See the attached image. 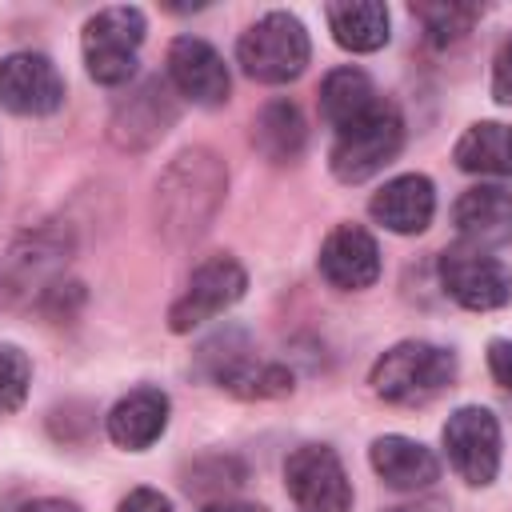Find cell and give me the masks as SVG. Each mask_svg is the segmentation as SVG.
Instances as JSON below:
<instances>
[{
  "instance_id": "83f0119b",
  "label": "cell",
  "mask_w": 512,
  "mask_h": 512,
  "mask_svg": "<svg viewBox=\"0 0 512 512\" xmlns=\"http://www.w3.org/2000/svg\"><path fill=\"white\" fill-rule=\"evenodd\" d=\"M204 512H268V508L264 504H248V500H216Z\"/></svg>"
},
{
  "instance_id": "d6986e66",
  "label": "cell",
  "mask_w": 512,
  "mask_h": 512,
  "mask_svg": "<svg viewBox=\"0 0 512 512\" xmlns=\"http://www.w3.org/2000/svg\"><path fill=\"white\" fill-rule=\"evenodd\" d=\"M328 32L340 48L348 52H376L388 44V8L380 0H344V4H328Z\"/></svg>"
},
{
  "instance_id": "5b68a950",
  "label": "cell",
  "mask_w": 512,
  "mask_h": 512,
  "mask_svg": "<svg viewBox=\"0 0 512 512\" xmlns=\"http://www.w3.org/2000/svg\"><path fill=\"white\" fill-rule=\"evenodd\" d=\"M312 44L304 24L292 12H264L240 40L236 60L240 68L260 84H288L308 68Z\"/></svg>"
},
{
  "instance_id": "ba28073f",
  "label": "cell",
  "mask_w": 512,
  "mask_h": 512,
  "mask_svg": "<svg viewBox=\"0 0 512 512\" xmlns=\"http://www.w3.org/2000/svg\"><path fill=\"white\" fill-rule=\"evenodd\" d=\"M248 288V272L232 256H208L184 284L180 300L168 308V328L172 332H192L204 320H216L228 312Z\"/></svg>"
},
{
  "instance_id": "8992f818",
  "label": "cell",
  "mask_w": 512,
  "mask_h": 512,
  "mask_svg": "<svg viewBox=\"0 0 512 512\" xmlns=\"http://www.w3.org/2000/svg\"><path fill=\"white\" fill-rule=\"evenodd\" d=\"M436 272L444 292L468 312H492L512 300V272L504 268V260H496L484 248L452 244L440 252Z\"/></svg>"
},
{
  "instance_id": "7a4b0ae2",
  "label": "cell",
  "mask_w": 512,
  "mask_h": 512,
  "mask_svg": "<svg viewBox=\"0 0 512 512\" xmlns=\"http://www.w3.org/2000/svg\"><path fill=\"white\" fill-rule=\"evenodd\" d=\"M456 380V356L428 340H400L392 344L368 372V384L380 400L416 408L440 396Z\"/></svg>"
},
{
  "instance_id": "7402d4cb",
  "label": "cell",
  "mask_w": 512,
  "mask_h": 512,
  "mask_svg": "<svg viewBox=\"0 0 512 512\" xmlns=\"http://www.w3.org/2000/svg\"><path fill=\"white\" fill-rule=\"evenodd\" d=\"M412 16L424 24L428 44L448 48L472 32V24L480 20V8L476 4H412Z\"/></svg>"
},
{
  "instance_id": "3957f363",
  "label": "cell",
  "mask_w": 512,
  "mask_h": 512,
  "mask_svg": "<svg viewBox=\"0 0 512 512\" xmlns=\"http://www.w3.org/2000/svg\"><path fill=\"white\" fill-rule=\"evenodd\" d=\"M404 148V120L392 100H380L364 120L336 132L328 148V168L340 184H364L368 176L384 172Z\"/></svg>"
},
{
  "instance_id": "8fae6325",
  "label": "cell",
  "mask_w": 512,
  "mask_h": 512,
  "mask_svg": "<svg viewBox=\"0 0 512 512\" xmlns=\"http://www.w3.org/2000/svg\"><path fill=\"white\" fill-rule=\"evenodd\" d=\"M168 84L200 108H220L232 92L224 56L200 36H176L168 44Z\"/></svg>"
},
{
  "instance_id": "9c48e42d",
  "label": "cell",
  "mask_w": 512,
  "mask_h": 512,
  "mask_svg": "<svg viewBox=\"0 0 512 512\" xmlns=\"http://www.w3.org/2000/svg\"><path fill=\"white\" fill-rule=\"evenodd\" d=\"M440 436H444L448 464L456 468L460 480H468L476 488L496 480V472H500V424L488 408H480V404L456 408Z\"/></svg>"
},
{
  "instance_id": "5bb4252c",
  "label": "cell",
  "mask_w": 512,
  "mask_h": 512,
  "mask_svg": "<svg viewBox=\"0 0 512 512\" xmlns=\"http://www.w3.org/2000/svg\"><path fill=\"white\" fill-rule=\"evenodd\" d=\"M452 224L468 248H500L512 240V192L500 184H476L456 196Z\"/></svg>"
},
{
  "instance_id": "603a6c76",
  "label": "cell",
  "mask_w": 512,
  "mask_h": 512,
  "mask_svg": "<svg viewBox=\"0 0 512 512\" xmlns=\"http://www.w3.org/2000/svg\"><path fill=\"white\" fill-rule=\"evenodd\" d=\"M32 384V360L16 344H0V412H16Z\"/></svg>"
},
{
  "instance_id": "ffe728a7",
  "label": "cell",
  "mask_w": 512,
  "mask_h": 512,
  "mask_svg": "<svg viewBox=\"0 0 512 512\" xmlns=\"http://www.w3.org/2000/svg\"><path fill=\"white\" fill-rule=\"evenodd\" d=\"M384 96L376 92L372 76L360 68H332L320 84V116L340 132L356 120H364Z\"/></svg>"
},
{
  "instance_id": "4316f807",
  "label": "cell",
  "mask_w": 512,
  "mask_h": 512,
  "mask_svg": "<svg viewBox=\"0 0 512 512\" xmlns=\"http://www.w3.org/2000/svg\"><path fill=\"white\" fill-rule=\"evenodd\" d=\"M20 512H80L72 500H56V496H40V500H28Z\"/></svg>"
},
{
  "instance_id": "cb8c5ba5",
  "label": "cell",
  "mask_w": 512,
  "mask_h": 512,
  "mask_svg": "<svg viewBox=\"0 0 512 512\" xmlns=\"http://www.w3.org/2000/svg\"><path fill=\"white\" fill-rule=\"evenodd\" d=\"M492 96L500 104H512V36L496 48V60H492Z\"/></svg>"
},
{
  "instance_id": "4fadbf2b",
  "label": "cell",
  "mask_w": 512,
  "mask_h": 512,
  "mask_svg": "<svg viewBox=\"0 0 512 512\" xmlns=\"http://www.w3.org/2000/svg\"><path fill=\"white\" fill-rule=\"evenodd\" d=\"M320 276L344 292L372 288L380 276V248L372 232L360 224H336L320 244Z\"/></svg>"
},
{
  "instance_id": "9a60e30c",
  "label": "cell",
  "mask_w": 512,
  "mask_h": 512,
  "mask_svg": "<svg viewBox=\"0 0 512 512\" xmlns=\"http://www.w3.org/2000/svg\"><path fill=\"white\" fill-rule=\"evenodd\" d=\"M368 212L376 224H384L388 232L396 236H416L432 224L436 216V188L428 176L420 172H408V176H396L388 180L372 200H368Z\"/></svg>"
},
{
  "instance_id": "484cf974",
  "label": "cell",
  "mask_w": 512,
  "mask_h": 512,
  "mask_svg": "<svg viewBox=\"0 0 512 512\" xmlns=\"http://www.w3.org/2000/svg\"><path fill=\"white\" fill-rule=\"evenodd\" d=\"M488 372L500 388L512 392V340H492L488 344Z\"/></svg>"
},
{
  "instance_id": "6da1fadb",
  "label": "cell",
  "mask_w": 512,
  "mask_h": 512,
  "mask_svg": "<svg viewBox=\"0 0 512 512\" xmlns=\"http://www.w3.org/2000/svg\"><path fill=\"white\" fill-rule=\"evenodd\" d=\"M228 192V172L212 148H184L156 180V228L172 244H188L208 232Z\"/></svg>"
},
{
  "instance_id": "ac0fdd59",
  "label": "cell",
  "mask_w": 512,
  "mask_h": 512,
  "mask_svg": "<svg viewBox=\"0 0 512 512\" xmlns=\"http://www.w3.org/2000/svg\"><path fill=\"white\" fill-rule=\"evenodd\" d=\"M452 160L460 172L472 176H512V124L500 120L468 124L452 148Z\"/></svg>"
},
{
  "instance_id": "44dd1931",
  "label": "cell",
  "mask_w": 512,
  "mask_h": 512,
  "mask_svg": "<svg viewBox=\"0 0 512 512\" xmlns=\"http://www.w3.org/2000/svg\"><path fill=\"white\" fill-rule=\"evenodd\" d=\"M304 140H308V128H304V116H300V108L292 100H272L252 120V144L272 164L296 160L304 152Z\"/></svg>"
},
{
  "instance_id": "d4e9b609",
  "label": "cell",
  "mask_w": 512,
  "mask_h": 512,
  "mask_svg": "<svg viewBox=\"0 0 512 512\" xmlns=\"http://www.w3.org/2000/svg\"><path fill=\"white\" fill-rule=\"evenodd\" d=\"M116 512H172V500L156 488H132Z\"/></svg>"
},
{
  "instance_id": "277c9868",
  "label": "cell",
  "mask_w": 512,
  "mask_h": 512,
  "mask_svg": "<svg viewBox=\"0 0 512 512\" xmlns=\"http://www.w3.org/2000/svg\"><path fill=\"white\" fill-rule=\"evenodd\" d=\"M144 12L132 4H112L100 8L96 16H88L80 48H84V68L96 84L104 88H120L136 76V52L144 44Z\"/></svg>"
},
{
  "instance_id": "2e32d148",
  "label": "cell",
  "mask_w": 512,
  "mask_h": 512,
  "mask_svg": "<svg viewBox=\"0 0 512 512\" xmlns=\"http://www.w3.org/2000/svg\"><path fill=\"white\" fill-rule=\"evenodd\" d=\"M168 396L160 388H136L128 396H120L104 420L108 428V440L116 448H128V452H144L152 448L164 428H168Z\"/></svg>"
},
{
  "instance_id": "52a82bcc",
  "label": "cell",
  "mask_w": 512,
  "mask_h": 512,
  "mask_svg": "<svg viewBox=\"0 0 512 512\" xmlns=\"http://www.w3.org/2000/svg\"><path fill=\"white\" fill-rule=\"evenodd\" d=\"M284 488L300 512H352V484L328 444H300L284 460Z\"/></svg>"
},
{
  "instance_id": "e0dca14e",
  "label": "cell",
  "mask_w": 512,
  "mask_h": 512,
  "mask_svg": "<svg viewBox=\"0 0 512 512\" xmlns=\"http://www.w3.org/2000/svg\"><path fill=\"white\" fill-rule=\"evenodd\" d=\"M368 460L376 476L396 492H420L440 476V460L432 456V448L408 436H376L368 448Z\"/></svg>"
},
{
  "instance_id": "30bf717a",
  "label": "cell",
  "mask_w": 512,
  "mask_h": 512,
  "mask_svg": "<svg viewBox=\"0 0 512 512\" xmlns=\"http://www.w3.org/2000/svg\"><path fill=\"white\" fill-rule=\"evenodd\" d=\"M64 104V76L40 52H12L0 60V108L16 116H52Z\"/></svg>"
},
{
  "instance_id": "7c38bea8",
  "label": "cell",
  "mask_w": 512,
  "mask_h": 512,
  "mask_svg": "<svg viewBox=\"0 0 512 512\" xmlns=\"http://www.w3.org/2000/svg\"><path fill=\"white\" fill-rule=\"evenodd\" d=\"M176 124V100H172V84L168 80H144L140 88H132L112 120H108V132L120 148H148L156 144L168 128Z\"/></svg>"
}]
</instances>
